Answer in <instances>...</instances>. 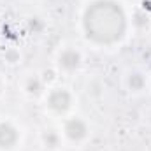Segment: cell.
I'll return each mask as SVG.
<instances>
[{
  "mask_svg": "<svg viewBox=\"0 0 151 151\" xmlns=\"http://www.w3.org/2000/svg\"><path fill=\"white\" fill-rule=\"evenodd\" d=\"M58 62H60V67L63 70H76L79 67V63H81V55L76 49H65L60 55Z\"/></svg>",
  "mask_w": 151,
  "mask_h": 151,
  "instance_id": "5b68a950",
  "label": "cell"
},
{
  "mask_svg": "<svg viewBox=\"0 0 151 151\" xmlns=\"http://www.w3.org/2000/svg\"><path fill=\"white\" fill-rule=\"evenodd\" d=\"M44 142L49 146V148H55L58 144V135L55 130H46L44 132Z\"/></svg>",
  "mask_w": 151,
  "mask_h": 151,
  "instance_id": "ba28073f",
  "label": "cell"
},
{
  "mask_svg": "<svg viewBox=\"0 0 151 151\" xmlns=\"http://www.w3.org/2000/svg\"><path fill=\"white\" fill-rule=\"evenodd\" d=\"M30 28H32L34 32H40V30H42V23L39 21V18H32V19H30Z\"/></svg>",
  "mask_w": 151,
  "mask_h": 151,
  "instance_id": "9c48e42d",
  "label": "cell"
},
{
  "mask_svg": "<svg viewBox=\"0 0 151 151\" xmlns=\"http://www.w3.org/2000/svg\"><path fill=\"white\" fill-rule=\"evenodd\" d=\"M135 23H137V25H146V23H148V18H146L144 14L137 12V14H135Z\"/></svg>",
  "mask_w": 151,
  "mask_h": 151,
  "instance_id": "30bf717a",
  "label": "cell"
},
{
  "mask_svg": "<svg viewBox=\"0 0 151 151\" xmlns=\"http://www.w3.org/2000/svg\"><path fill=\"white\" fill-rule=\"evenodd\" d=\"M128 84H130L132 90H141L144 86V77L141 74H132L130 79H128Z\"/></svg>",
  "mask_w": 151,
  "mask_h": 151,
  "instance_id": "52a82bcc",
  "label": "cell"
},
{
  "mask_svg": "<svg viewBox=\"0 0 151 151\" xmlns=\"http://www.w3.org/2000/svg\"><path fill=\"white\" fill-rule=\"evenodd\" d=\"M86 35L99 44H114L127 32V16L114 0L91 2L83 16Z\"/></svg>",
  "mask_w": 151,
  "mask_h": 151,
  "instance_id": "6da1fadb",
  "label": "cell"
},
{
  "mask_svg": "<svg viewBox=\"0 0 151 151\" xmlns=\"http://www.w3.org/2000/svg\"><path fill=\"white\" fill-rule=\"evenodd\" d=\"M0 88H2V84H0Z\"/></svg>",
  "mask_w": 151,
  "mask_h": 151,
  "instance_id": "8fae6325",
  "label": "cell"
},
{
  "mask_svg": "<svg viewBox=\"0 0 151 151\" xmlns=\"http://www.w3.org/2000/svg\"><path fill=\"white\" fill-rule=\"evenodd\" d=\"M40 90H42V83H40V79H39L37 76H32V77L27 81V91L32 93V95H39Z\"/></svg>",
  "mask_w": 151,
  "mask_h": 151,
  "instance_id": "8992f818",
  "label": "cell"
},
{
  "mask_svg": "<svg viewBox=\"0 0 151 151\" xmlns=\"http://www.w3.org/2000/svg\"><path fill=\"white\" fill-rule=\"evenodd\" d=\"M65 134H67V137L72 139V141H81V139L86 137L88 127H86V123H84L81 118H72V119H69V121L65 123Z\"/></svg>",
  "mask_w": 151,
  "mask_h": 151,
  "instance_id": "3957f363",
  "label": "cell"
},
{
  "mask_svg": "<svg viewBox=\"0 0 151 151\" xmlns=\"http://www.w3.org/2000/svg\"><path fill=\"white\" fill-rule=\"evenodd\" d=\"M70 102H72V99L67 90H55L47 97V106L55 113H65L70 107Z\"/></svg>",
  "mask_w": 151,
  "mask_h": 151,
  "instance_id": "7a4b0ae2",
  "label": "cell"
},
{
  "mask_svg": "<svg viewBox=\"0 0 151 151\" xmlns=\"http://www.w3.org/2000/svg\"><path fill=\"white\" fill-rule=\"evenodd\" d=\"M18 142V130L11 123H0V148L9 150Z\"/></svg>",
  "mask_w": 151,
  "mask_h": 151,
  "instance_id": "277c9868",
  "label": "cell"
}]
</instances>
